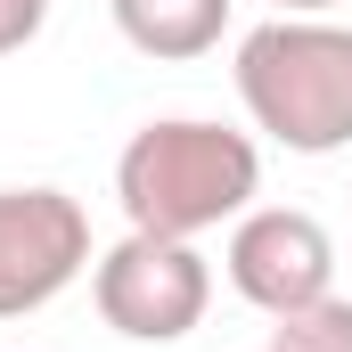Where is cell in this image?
I'll use <instances>...</instances> for the list:
<instances>
[{"instance_id":"8992f818","label":"cell","mask_w":352,"mask_h":352,"mask_svg":"<svg viewBox=\"0 0 352 352\" xmlns=\"http://www.w3.org/2000/svg\"><path fill=\"white\" fill-rule=\"evenodd\" d=\"M107 8H115V33L140 58H164V66L205 58L230 25V0H107Z\"/></svg>"},{"instance_id":"5b68a950","label":"cell","mask_w":352,"mask_h":352,"mask_svg":"<svg viewBox=\"0 0 352 352\" xmlns=\"http://www.w3.org/2000/svg\"><path fill=\"white\" fill-rule=\"evenodd\" d=\"M230 287L254 311L287 320V311L336 295V238L303 205H246L230 221Z\"/></svg>"},{"instance_id":"3957f363","label":"cell","mask_w":352,"mask_h":352,"mask_svg":"<svg viewBox=\"0 0 352 352\" xmlns=\"http://www.w3.org/2000/svg\"><path fill=\"white\" fill-rule=\"evenodd\" d=\"M90 295H98V320L131 344H180L205 303H213V263L197 254V238H156V230H131L115 238L98 263H90Z\"/></svg>"},{"instance_id":"277c9868","label":"cell","mask_w":352,"mask_h":352,"mask_svg":"<svg viewBox=\"0 0 352 352\" xmlns=\"http://www.w3.org/2000/svg\"><path fill=\"white\" fill-rule=\"evenodd\" d=\"M90 270V213L66 188H0V320L58 303Z\"/></svg>"},{"instance_id":"52a82bcc","label":"cell","mask_w":352,"mask_h":352,"mask_svg":"<svg viewBox=\"0 0 352 352\" xmlns=\"http://www.w3.org/2000/svg\"><path fill=\"white\" fill-rule=\"evenodd\" d=\"M270 352H352V295H320L270 328Z\"/></svg>"},{"instance_id":"ba28073f","label":"cell","mask_w":352,"mask_h":352,"mask_svg":"<svg viewBox=\"0 0 352 352\" xmlns=\"http://www.w3.org/2000/svg\"><path fill=\"white\" fill-rule=\"evenodd\" d=\"M41 16H50V0H0V58L25 50V41L41 33Z\"/></svg>"},{"instance_id":"9c48e42d","label":"cell","mask_w":352,"mask_h":352,"mask_svg":"<svg viewBox=\"0 0 352 352\" xmlns=\"http://www.w3.org/2000/svg\"><path fill=\"white\" fill-rule=\"evenodd\" d=\"M336 0H278V16H328Z\"/></svg>"},{"instance_id":"7a4b0ae2","label":"cell","mask_w":352,"mask_h":352,"mask_svg":"<svg viewBox=\"0 0 352 352\" xmlns=\"http://www.w3.org/2000/svg\"><path fill=\"white\" fill-rule=\"evenodd\" d=\"M238 98L254 131L287 156L352 148V25L336 16H270L238 41Z\"/></svg>"},{"instance_id":"6da1fadb","label":"cell","mask_w":352,"mask_h":352,"mask_svg":"<svg viewBox=\"0 0 352 352\" xmlns=\"http://www.w3.org/2000/svg\"><path fill=\"white\" fill-rule=\"evenodd\" d=\"M254 188H263V148L205 115H156L115 156L123 221L156 230V238H205V230L238 221L254 205Z\"/></svg>"}]
</instances>
